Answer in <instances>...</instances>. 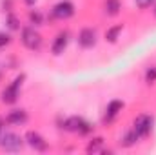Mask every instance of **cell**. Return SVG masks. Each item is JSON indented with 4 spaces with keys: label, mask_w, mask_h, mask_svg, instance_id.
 <instances>
[{
    "label": "cell",
    "mask_w": 156,
    "mask_h": 155,
    "mask_svg": "<svg viewBox=\"0 0 156 155\" xmlns=\"http://www.w3.org/2000/svg\"><path fill=\"white\" fill-rule=\"evenodd\" d=\"M94 42H96V33H94V29L83 28V29L78 33V44H80L82 47H93Z\"/></svg>",
    "instance_id": "obj_7"
},
{
    "label": "cell",
    "mask_w": 156,
    "mask_h": 155,
    "mask_svg": "<svg viewBox=\"0 0 156 155\" xmlns=\"http://www.w3.org/2000/svg\"><path fill=\"white\" fill-rule=\"evenodd\" d=\"M5 120H7L9 124L20 126V124H24V122L27 120V113H26L24 110H13V112H9V115L5 117Z\"/></svg>",
    "instance_id": "obj_10"
},
{
    "label": "cell",
    "mask_w": 156,
    "mask_h": 155,
    "mask_svg": "<svg viewBox=\"0 0 156 155\" xmlns=\"http://www.w3.org/2000/svg\"><path fill=\"white\" fill-rule=\"evenodd\" d=\"M24 2H26L27 6H35V2H37V0H24Z\"/></svg>",
    "instance_id": "obj_20"
},
{
    "label": "cell",
    "mask_w": 156,
    "mask_h": 155,
    "mask_svg": "<svg viewBox=\"0 0 156 155\" xmlns=\"http://www.w3.org/2000/svg\"><path fill=\"white\" fill-rule=\"evenodd\" d=\"M0 146L5 152H18L22 148V139L18 135H15V133H5L0 139Z\"/></svg>",
    "instance_id": "obj_4"
},
{
    "label": "cell",
    "mask_w": 156,
    "mask_h": 155,
    "mask_svg": "<svg viewBox=\"0 0 156 155\" xmlns=\"http://www.w3.org/2000/svg\"><path fill=\"white\" fill-rule=\"evenodd\" d=\"M5 22H7V28H9V29H18V28H20V26H18V18H16L15 15H9Z\"/></svg>",
    "instance_id": "obj_16"
},
{
    "label": "cell",
    "mask_w": 156,
    "mask_h": 155,
    "mask_svg": "<svg viewBox=\"0 0 156 155\" xmlns=\"http://www.w3.org/2000/svg\"><path fill=\"white\" fill-rule=\"evenodd\" d=\"M145 82H149V84L156 82V68H149L145 71Z\"/></svg>",
    "instance_id": "obj_17"
},
{
    "label": "cell",
    "mask_w": 156,
    "mask_h": 155,
    "mask_svg": "<svg viewBox=\"0 0 156 155\" xmlns=\"http://www.w3.org/2000/svg\"><path fill=\"white\" fill-rule=\"evenodd\" d=\"M73 13H75V6H73V2H69V0H60V2L53 7V17H56V18H60V20L69 18Z\"/></svg>",
    "instance_id": "obj_3"
},
{
    "label": "cell",
    "mask_w": 156,
    "mask_h": 155,
    "mask_svg": "<svg viewBox=\"0 0 156 155\" xmlns=\"http://www.w3.org/2000/svg\"><path fill=\"white\" fill-rule=\"evenodd\" d=\"M29 20H31V24H35V26L42 24V13H40V11H31V13H29Z\"/></svg>",
    "instance_id": "obj_15"
},
{
    "label": "cell",
    "mask_w": 156,
    "mask_h": 155,
    "mask_svg": "<svg viewBox=\"0 0 156 155\" xmlns=\"http://www.w3.org/2000/svg\"><path fill=\"white\" fill-rule=\"evenodd\" d=\"M9 40H11V37H9L7 33H0V47L7 46V44H9Z\"/></svg>",
    "instance_id": "obj_18"
},
{
    "label": "cell",
    "mask_w": 156,
    "mask_h": 155,
    "mask_svg": "<svg viewBox=\"0 0 156 155\" xmlns=\"http://www.w3.org/2000/svg\"><path fill=\"white\" fill-rule=\"evenodd\" d=\"M153 2H154V0H136V4H138L140 7H149Z\"/></svg>",
    "instance_id": "obj_19"
},
{
    "label": "cell",
    "mask_w": 156,
    "mask_h": 155,
    "mask_svg": "<svg viewBox=\"0 0 156 155\" xmlns=\"http://www.w3.org/2000/svg\"><path fill=\"white\" fill-rule=\"evenodd\" d=\"M0 131H2V120H0Z\"/></svg>",
    "instance_id": "obj_21"
},
{
    "label": "cell",
    "mask_w": 156,
    "mask_h": 155,
    "mask_svg": "<svg viewBox=\"0 0 156 155\" xmlns=\"http://www.w3.org/2000/svg\"><path fill=\"white\" fill-rule=\"evenodd\" d=\"M120 9H122L120 0H105V13L107 15H116Z\"/></svg>",
    "instance_id": "obj_12"
},
{
    "label": "cell",
    "mask_w": 156,
    "mask_h": 155,
    "mask_svg": "<svg viewBox=\"0 0 156 155\" xmlns=\"http://www.w3.org/2000/svg\"><path fill=\"white\" fill-rule=\"evenodd\" d=\"M122 108H123V102L122 100H111L109 106H107V110H105V120H113L122 112Z\"/></svg>",
    "instance_id": "obj_11"
},
{
    "label": "cell",
    "mask_w": 156,
    "mask_h": 155,
    "mask_svg": "<svg viewBox=\"0 0 156 155\" xmlns=\"http://www.w3.org/2000/svg\"><path fill=\"white\" fill-rule=\"evenodd\" d=\"M102 146H104V139H102V137H96V139H93V141L87 144V152H89V153H91V152H100Z\"/></svg>",
    "instance_id": "obj_14"
},
{
    "label": "cell",
    "mask_w": 156,
    "mask_h": 155,
    "mask_svg": "<svg viewBox=\"0 0 156 155\" xmlns=\"http://www.w3.org/2000/svg\"><path fill=\"white\" fill-rule=\"evenodd\" d=\"M26 139H27V144H29L31 148L38 150V152H44V150L47 148V142L44 141V137H40L37 131H29V133L26 135Z\"/></svg>",
    "instance_id": "obj_8"
},
{
    "label": "cell",
    "mask_w": 156,
    "mask_h": 155,
    "mask_svg": "<svg viewBox=\"0 0 156 155\" xmlns=\"http://www.w3.org/2000/svg\"><path fill=\"white\" fill-rule=\"evenodd\" d=\"M22 42H24V46L29 47V49H40V46H42V37H40V33L35 28L27 26V28L22 29Z\"/></svg>",
    "instance_id": "obj_2"
},
{
    "label": "cell",
    "mask_w": 156,
    "mask_h": 155,
    "mask_svg": "<svg viewBox=\"0 0 156 155\" xmlns=\"http://www.w3.org/2000/svg\"><path fill=\"white\" fill-rule=\"evenodd\" d=\"M66 130L78 131V133H87L91 128H89V122H85L82 117H71V119L66 120Z\"/></svg>",
    "instance_id": "obj_6"
},
{
    "label": "cell",
    "mask_w": 156,
    "mask_h": 155,
    "mask_svg": "<svg viewBox=\"0 0 156 155\" xmlns=\"http://www.w3.org/2000/svg\"><path fill=\"white\" fill-rule=\"evenodd\" d=\"M24 75H18V77L15 78L4 91H2V100L4 102H7V104H13L16 99H18V95H20V88H22V80H24Z\"/></svg>",
    "instance_id": "obj_1"
},
{
    "label": "cell",
    "mask_w": 156,
    "mask_h": 155,
    "mask_svg": "<svg viewBox=\"0 0 156 155\" xmlns=\"http://www.w3.org/2000/svg\"><path fill=\"white\" fill-rule=\"evenodd\" d=\"M151 128H153V119L149 115H140V117H136L133 130L136 131L138 137H145V135L151 131Z\"/></svg>",
    "instance_id": "obj_5"
},
{
    "label": "cell",
    "mask_w": 156,
    "mask_h": 155,
    "mask_svg": "<svg viewBox=\"0 0 156 155\" xmlns=\"http://www.w3.org/2000/svg\"><path fill=\"white\" fill-rule=\"evenodd\" d=\"M67 33L66 31H62V33H58L56 35V39L53 42V46H51V49H53V53L55 55H60V53H64V49H66V46H67Z\"/></svg>",
    "instance_id": "obj_9"
},
{
    "label": "cell",
    "mask_w": 156,
    "mask_h": 155,
    "mask_svg": "<svg viewBox=\"0 0 156 155\" xmlns=\"http://www.w3.org/2000/svg\"><path fill=\"white\" fill-rule=\"evenodd\" d=\"M120 33H122V26H120V24H118V26H113V28H109V29L105 31V40H109V42H116Z\"/></svg>",
    "instance_id": "obj_13"
}]
</instances>
